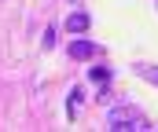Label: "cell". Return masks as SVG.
<instances>
[{
	"instance_id": "277c9868",
	"label": "cell",
	"mask_w": 158,
	"mask_h": 132,
	"mask_svg": "<svg viewBox=\"0 0 158 132\" xmlns=\"http://www.w3.org/2000/svg\"><path fill=\"white\" fill-rule=\"evenodd\" d=\"M88 77H92L96 85H107V81H110V70H107V66H92V70H88Z\"/></svg>"
},
{
	"instance_id": "3957f363",
	"label": "cell",
	"mask_w": 158,
	"mask_h": 132,
	"mask_svg": "<svg viewBox=\"0 0 158 132\" xmlns=\"http://www.w3.org/2000/svg\"><path fill=\"white\" fill-rule=\"evenodd\" d=\"M88 26H92L88 11H70V15H66V33H85Z\"/></svg>"
},
{
	"instance_id": "5b68a950",
	"label": "cell",
	"mask_w": 158,
	"mask_h": 132,
	"mask_svg": "<svg viewBox=\"0 0 158 132\" xmlns=\"http://www.w3.org/2000/svg\"><path fill=\"white\" fill-rule=\"evenodd\" d=\"M136 74H140V77H147L151 85H158V70H155V66H143V62H140V66H136Z\"/></svg>"
},
{
	"instance_id": "7a4b0ae2",
	"label": "cell",
	"mask_w": 158,
	"mask_h": 132,
	"mask_svg": "<svg viewBox=\"0 0 158 132\" xmlns=\"http://www.w3.org/2000/svg\"><path fill=\"white\" fill-rule=\"evenodd\" d=\"M70 59H77V62H88V59H96V44L92 41H70Z\"/></svg>"
},
{
	"instance_id": "8992f818",
	"label": "cell",
	"mask_w": 158,
	"mask_h": 132,
	"mask_svg": "<svg viewBox=\"0 0 158 132\" xmlns=\"http://www.w3.org/2000/svg\"><path fill=\"white\" fill-rule=\"evenodd\" d=\"M66 4H81V0H66Z\"/></svg>"
},
{
	"instance_id": "6da1fadb",
	"label": "cell",
	"mask_w": 158,
	"mask_h": 132,
	"mask_svg": "<svg viewBox=\"0 0 158 132\" xmlns=\"http://www.w3.org/2000/svg\"><path fill=\"white\" fill-rule=\"evenodd\" d=\"M107 129H147L143 125V118H140V110H132V106H114L110 114H107Z\"/></svg>"
}]
</instances>
